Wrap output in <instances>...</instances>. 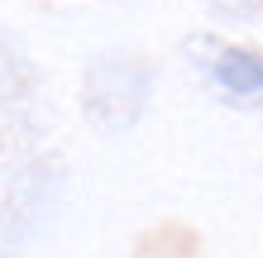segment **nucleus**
I'll return each instance as SVG.
<instances>
[{
  "mask_svg": "<svg viewBox=\"0 0 263 258\" xmlns=\"http://www.w3.org/2000/svg\"><path fill=\"white\" fill-rule=\"evenodd\" d=\"M58 187H63V172L58 168H34L14 182V191L0 206V253H14L34 239L43 225L53 220L58 210Z\"/></svg>",
  "mask_w": 263,
  "mask_h": 258,
  "instance_id": "7ed1b4c3",
  "label": "nucleus"
},
{
  "mask_svg": "<svg viewBox=\"0 0 263 258\" xmlns=\"http://www.w3.org/2000/svg\"><path fill=\"white\" fill-rule=\"evenodd\" d=\"M5 77H14V48L0 38V82H5Z\"/></svg>",
  "mask_w": 263,
  "mask_h": 258,
  "instance_id": "39448f33",
  "label": "nucleus"
},
{
  "mask_svg": "<svg viewBox=\"0 0 263 258\" xmlns=\"http://www.w3.org/2000/svg\"><path fill=\"white\" fill-rule=\"evenodd\" d=\"M215 14H230V19H244V14H258L263 0H206Z\"/></svg>",
  "mask_w": 263,
  "mask_h": 258,
  "instance_id": "20e7f679",
  "label": "nucleus"
},
{
  "mask_svg": "<svg viewBox=\"0 0 263 258\" xmlns=\"http://www.w3.org/2000/svg\"><path fill=\"white\" fill-rule=\"evenodd\" d=\"M153 72L129 53H96L82 77V115L96 134H129L148 110Z\"/></svg>",
  "mask_w": 263,
  "mask_h": 258,
  "instance_id": "f257e3e1",
  "label": "nucleus"
},
{
  "mask_svg": "<svg viewBox=\"0 0 263 258\" xmlns=\"http://www.w3.org/2000/svg\"><path fill=\"white\" fill-rule=\"evenodd\" d=\"M187 57H196V72L220 101L235 110H263V57L239 48V43H215V38H192Z\"/></svg>",
  "mask_w": 263,
  "mask_h": 258,
  "instance_id": "f03ea898",
  "label": "nucleus"
}]
</instances>
